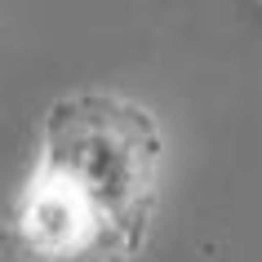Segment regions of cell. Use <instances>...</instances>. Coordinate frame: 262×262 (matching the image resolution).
<instances>
[{"label": "cell", "instance_id": "6da1fadb", "mask_svg": "<svg viewBox=\"0 0 262 262\" xmlns=\"http://www.w3.org/2000/svg\"><path fill=\"white\" fill-rule=\"evenodd\" d=\"M165 129L111 89L49 102L36 165L0 222L5 262H134L160 218Z\"/></svg>", "mask_w": 262, "mask_h": 262}]
</instances>
